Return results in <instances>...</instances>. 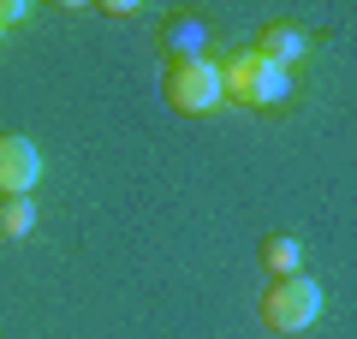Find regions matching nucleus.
<instances>
[{"label": "nucleus", "instance_id": "1", "mask_svg": "<svg viewBox=\"0 0 357 339\" xmlns=\"http://www.w3.org/2000/svg\"><path fill=\"white\" fill-rule=\"evenodd\" d=\"M256 315H262L274 333H310L321 322V286L298 268V274H274L256 298Z\"/></svg>", "mask_w": 357, "mask_h": 339}, {"label": "nucleus", "instance_id": "2", "mask_svg": "<svg viewBox=\"0 0 357 339\" xmlns=\"http://www.w3.org/2000/svg\"><path fill=\"white\" fill-rule=\"evenodd\" d=\"M220 66V89H227V101H238V107H280L286 96H292V72H280V66L256 60L250 48L227 54Z\"/></svg>", "mask_w": 357, "mask_h": 339}, {"label": "nucleus", "instance_id": "3", "mask_svg": "<svg viewBox=\"0 0 357 339\" xmlns=\"http://www.w3.org/2000/svg\"><path fill=\"white\" fill-rule=\"evenodd\" d=\"M161 96L173 113H185V119H203V113H215L220 101H227V89H220V66L208 60H167V77H161Z\"/></svg>", "mask_w": 357, "mask_h": 339}, {"label": "nucleus", "instance_id": "4", "mask_svg": "<svg viewBox=\"0 0 357 339\" xmlns=\"http://www.w3.org/2000/svg\"><path fill=\"white\" fill-rule=\"evenodd\" d=\"M42 179V155L24 131H0V197H30Z\"/></svg>", "mask_w": 357, "mask_h": 339}, {"label": "nucleus", "instance_id": "5", "mask_svg": "<svg viewBox=\"0 0 357 339\" xmlns=\"http://www.w3.org/2000/svg\"><path fill=\"white\" fill-rule=\"evenodd\" d=\"M250 54H256V60H268V66H280V72H292V60H304V54H310V30L304 24H262V30H256V42H250Z\"/></svg>", "mask_w": 357, "mask_h": 339}, {"label": "nucleus", "instance_id": "6", "mask_svg": "<svg viewBox=\"0 0 357 339\" xmlns=\"http://www.w3.org/2000/svg\"><path fill=\"white\" fill-rule=\"evenodd\" d=\"M161 48H167V60H203L208 24H203V18H191V13L167 18V24H161Z\"/></svg>", "mask_w": 357, "mask_h": 339}, {"label": "nucleus", "instance_id": "7", "mask_svg": "<svg viewBox=\"0 0 357 339\" xmlns=\"http://www.w3.org/2000/svg\"><path fill=\"white\" fill-rule=\"evenodd\" d=\"M256 256H262V268H268V274H298V268H304V244H298L292 232H268Z\"/></svg>", "mask_w": 357, "mask_h": 339}, {"label": "nucleus", "instance_id": "8", "mask_svg": "<svg viewBox=\"0 0 357 339\" xmlns=\"http://www.w3.org/2000/svg\"><path fill=\"white\" fill-rule=\"evenodd\" d=\"M36 232V202L30 197H0V244H18Z\"/></svg>", "mask_w": 357, "mask_h": 339}, {"label": "nucleus", "instance_id": "9", "mask_svg": "<svg viewBox=\"0 0 357 339\" xmlns=\"http://www.w3.org/2000/svg\"><path fill=\"white\" fill-rule=\"evenodd\" d=\"M0 42H6V30H0Z\"/></svg>", "mask_w": 357, "mask_h": 339}]
</instances>
